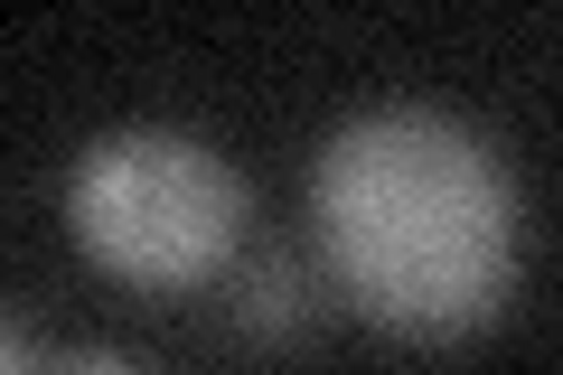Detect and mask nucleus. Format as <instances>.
Returning <instances> with one entry per match:
<instances>
[{
    "mask_svg": "<svg viewBox=\"0 0 563 375\" xmlns=\"http://www.w3.org/2000/svg\"><path fill=\"white\" fill-rule=\"evenodd\" d=\"M225 310H235V329L244 338H301V319H310V273L291 254H254L235 273V291H225Z\"/></svg>",
    "mask_w": 563,
    "mask_h": 375,
    "instance_id": "7ed1b4c3",
    "label": "nucleus"
},
{
    "mask_svg": "<svg viewBox=\"0 0 563 375\" xmlns=\"http://www.w3.org/2000/svg\"><path fill=\"white\" fill-rule=\"evenodd\" d=\"M47 375H141V366L113 356V348H85V356H66V366H47Z\"/></svg>",
    "mask_w": 563,
    "mask_h": 375,
    "instance_id": "20e7f679",
    "label": "nucleus"
},
{
    "mask_svg": "<svg viewBox=\"0 0 563 375\" xmlns=\"http://www.w3.org/2000/svg\"><path fill=\"white\" fill-rule=\"evenodd\" d=\"M66 225L113 282L188 291L244 235V178L188 132H103L66 178Z\"/></svg>",
    "mask_w": 563,
    "mask_h": 375,
    "instance_id": "f03ea898",
    "label": "nucleus"
},
{
    "mask_svg": "<svg viewBox=\"0 0 563 375\" xmlns=\"http://www.w3.org/2000/svg\"><path fill=\"white\" fill-rule=\"evenodd\" d=\"M310 225L376 329L470 338L517 291V178L470 122L395 103L357 113L310 169Z\"/></svg>",
    "mask_w": 563,
    "mask_h": 375,
    "instance_id": "f257e3e1",
    "label": "nucleus"
},
{
    "mask_svg": "<svg viewBox=\"0 0 563 375\" xmlns=\"http://www.w3.org/2000/svg\"><path fill=\"white\" fill-rule=\"evenodd\" d=\"M0 375H38V366H29V338L10 329V319H0Z\"/></svg>",
    "mask_w": 563,
    "mask_h": 375,
    "instance_id": "39448f33",
    "label": "nucleus"
}]
</instances>
